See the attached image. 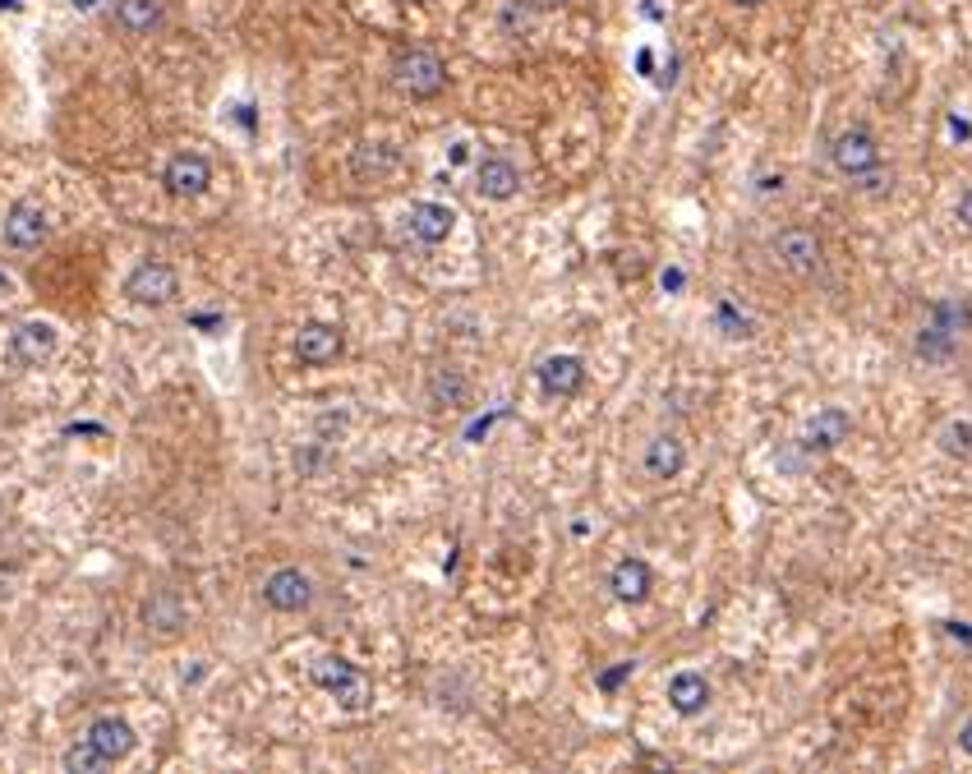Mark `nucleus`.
<instances>
[{
	"instance_id": "2",
	"label": "nucleus",
	"mask_w": 972,
	"mask_h": 774,
	"mask_svg": "<svg viewBox=\"0 0 972 774\" xmlns=\"http://www.w3.org/2000/svg\"><path fill=\"white\" fill-rule=\"evenodd\" d=\"M830 158H834V166H839L848 180H867V176H876V171H881V143H876V134H871V129H844L839 139H834Z\"/></svg>"
},
{
	"instance_id": "24",
	"label": "nucleus",
	"mask_w": 972,
	"mask_h": 774,
	"mask_svg": "<svg viewBox=\"0 0 972 774\" xmlns=\"http://www.w3.org/2000/svg\"><path fill=\"white\" fill-rule=\"evenodd\" d=\"M945 457H972V424H949L940 434Z\"/></svg>"
},
{
	"instance_id": "22",
	"label": "nucleus",
	"mask_w": 972,
	"mask_h": 774,
	"mask_svg": "<svg viewBox=\"0 0 972 774\" xmlns=\"http://www.w3.org/2000/svg\"><path fill=\"white\" fill-rule=\"evenodd\" d=\"M144 617H148L152 627H162V632H176V627H185V609H180V599L171 595V590L152 595V599H148V609H144Z\"/></svg>"
},
{
	"instance_id": "25",
	"label": "nucleus",
	"mask_w": 972,
	"mask_h": 774,
	"mask_svg": "<svg viewBox=\"0 0 972 774\" xmlns=\"http://www.w3.org/2000/svg\"><path fill=\"white\" fill-rule=\"evenodd\" d=\"M531 24V0H512V5H502V28L508 33H526Z\"/></svg>"
},
{
	"instance_id": "15",
	"label": "nucleus",
	"mask_w": 972,
	"mask_h": 774,
	"mask_svg": "<svg viewBox=\"0 0 972 774\" xmlns=\"http://www.w3.org/2000/svg\"><path fill=\"white\" fill-rule=\"evenodd\" d=\"M581 383H586V364L576 355H549L539 364V387L549 397H576Z\"/></svg>"
},
{
	"instance_id": "11",
	"label": "nucleus",
	"mask_w": 972,
	"mask_h": 774,
	"mask_svg": "<svg viewBox=\"0 0 972 774\" xmlns=\"http://www.w3.org/2000/svg\"><path fill=\"white\" fill-rule=\"evenodd\" d=\"M51 351H55V327L51 323H24V327H14L10 341H5V360L18 364V370L42 364Z\"/></svg>"
},
{
	"instance_id": "33",
	"label": "nucleus",
	"mask_w": 972,
	"mask_h": 774,
	"mask_svg": "<svg viewBox=\"0 0 972 774\" xmlns=\"http://www.w3.org/2000/svg\"><path fill=\"white\" fill-rule=\"evenodd\" d=\"M0 290H10V277H0Z\"/></svg>"
},
{
	"instance_id": "6",
	"label": "nucleus",
	"mask_w": 972,
	"mask_h": 774,
	"mask_svg": "<svg viewBox=\"0 0 972 774\" xmlns=\"http://www.w3.org/2000/svg\"><path fill=\"white\" fill-rule=\"evenodd\" d=\"M162 185L171 199H199V194L212 185V162L203 152H176L162 171Z\"/></svg>"
},
{
	"instance_id": "8",
	"label": "nucleus",
	"mask_w": 972,
	"mask_h": 774,
	"mask_svg": "<svg viewBox=\"0 0 972 774\" xmlns=\"http://www.w3.org/2000/svg\"><path fill=\"white\" fill-rule=\"evenodd\" d=\"M848 434H852V415L844 405H825V411H815V420L807 424V434L797 438V448L821 457V452H834L839 442H848Z\"/></svg>"
},
{
	"instance_id": "1",
	"label": "nucleus",
	"mask_w": 972,
	"mask_h": 774,
	"mask_svg": "<svg viewBox=\"0 0 972 774\" xmlns=\"http://www.w3.org/2000/svg\"><path fill=\"white\" fill-rule=\"evenodd\" d=\"M392 84H397L406 97H438L443 84H447V65L438 61L434 51L411 47V51H401V55H397Z\"/></svg>"
},
{
	"instance_id": "9",
	"label": "nucleus",
	"mask_w": 972,
	"mask_h": 774,
	"mask_svg": "<svg viewBox=\"0 0 972 774\" xmlns=\"http://www.w3.org/2000/svg\"><path fill=\"white\" fill-rule=\"evenodd\" d=\"M263 599L277 613H300V609H309V599H314V580L300 567H277L263 580Z\"/></svg>"
},
{
	"instance_id": "23",
	"label": "nucleus",
	"mask_w": 972,
	"mask_h": 774,
	"mask_svg": "<svg viewBox=\"0 0 972 774\" xmlns=\"http://www.w3.org/2000/svg\"><path fill=\"white\" fill-rule=\"evenodd\" d=\"M107 765H111V761H107L88 738H84V742H74V747L65 751V770H70V774H97V770H107Z\"/></svg>"
},
{
	"instance_id": "7",
	"label": "nucleus",
	"mask_w": 972,
	"mask_h": 774,
	"mask_svg": "<svg viewBox=\"0 0 972 774\" xmlns=\"http://www.w3.org/2000/svg\"><path fill=\"white\" fill-rule=\"evenodd\" d=\"M774 254H780V263L788 267V273H815L821 267V259H825V249H821V236L815 230H807V226H788V230H780L774 236Z\"/></svg>"
},
{
	"instance_id": "10",
	"label": "nucleus",
	"mask_w": 972,
	"mask_h": 774,
	"mask_svg": "<svg viewBox=\"0 0 972 774\" xmlns=\"http://www.w3.org/2000/svg\"><path fill=\"white\" fill-rule=\"evenodd\" d=\"M47 236H51V217H47V208H42V203L18 199V203L5 212V240H10L14 249H37Z\"/></svg>"
},
{
	"instance_id": "19",
	"label": "nucleus",
	"mask_w": 972,
	"mask_h": 774,
	"mask_svg": "<svg viewBox=\"0 0 972 774\" xmlns=\"http://www.w3.org/2000/svg\"><path fill=\"white\" fill-rule=\"evenodd\" d=\"M669 706H673L677 714H701V710L710 706V683H706V673H691V669L673 673V677H669Z\"/></svg>"
},
{
	"instance_id": "31",
	"label": "nucleus",
	"mask_w": 972,
	"mask_h": 774,
	"mask_svg": "<svg viewBox=\"0 0 972 774\" xmlns=\"http://www.w3.org/2000/svg\"><path fill=\"white\" fill-rule=\"evenodd\" d=\"M18 5H24V0H0V10H18Z\"/></svg>"
},
{
	"instance_id": "12",
	"label": "nucleus",
	"mask_w": 972,
	"mask_h": 774,
	"mask_svg": "<svg viewBox=\"0 0 972 774\" xmlns=\"http://www.w3.org/2000/svg\"><path fill=\"white\" fill-rule=\"evenodd\" d=\"M341 346H346V337L333 323H304L296 333V355H300V364H314V370L319 364H333L341 355Z\"/></svg>"
},
{
	"instance_id": "28",
	"label": "nucleus",
	"mask_w": 972,
	"mask_h": 774,
	"mask_svg": "<svg viewBox=\"0 0 972 774\" xmlns=\"http://www.w3.org/2000/svg\"><path fill=\"white\" fill-rule=\"evenodd\" d=\"M959 747H963V751H968V757H972V720H968V724L959 728Z\"/></svg>"
},
{
	"instance_id": "20",
	"label": "nucleus",
	"mask_w": 972,
	"mask_h": 774,
	"mask_svg": "<svg viewBox=\"0 0 972 774\" xmlns=\"http://www.w3.org/2000/svg\"><path fill=\"white\" fill-rule=\"evenodd\" d=\"M397 166H401V152L392 143H364V148H356V158H351V176L369 185V180L392 176Z\"/></svg>"
},
{
	"instance_id": "4",
	"label": "nucleus",
	"mask_w": 972,
	"mask_h": 774,
	"mask_svg": "<svg viewBox=\"0 0 972 774\" xmlns=\"http://www.w3.org/2000/svg\"><path fill=\"white\" fill-rule=\"evenodd\" d=\"M125 296L134 304H171L180 296V277L171 263H139L125 277Z\"/></svg>"
},
{
	"instance_id": "5",
	"label": "nucleus",
	"mask_w": 972,
	"mask_h": 774,
	"mask_svg": "<svg viewBox=\"0 0 972 774\" xmlns=\"http://www.w3.org/2000/svg\"><path fill=\"white\" fill-rule=\"evenodd\" d=\"M963 323H968V309L963 304H936V319H931L926 327H922V337H918V355H926V360H949L955 355V341H959V333H963Z\"/></svg>"
},
{
	"instance_id": "26",
	"label": "nucleus",
	"mask_w": 972,
	"mask_h": 774,
	"mask_svg": "<svg viewBox=\"0 0 972 774\" xmlns=\"http://www.w3.org/2000/svg\"><path fill=\"white\" fill-rule=\"evenodd\" d=\"M955 212H959V226H963V230H972V189H963V199H959V208H955Z\"/></svg>"
},
{
	"instance_id": "16",
	"label": "nucleus",
	"mask_w": 972,
	"mask_h": 774,
	"mask_svg": "<svg viewBox=\"0 0 972 774\" xmlns=\"http://www.w3.org/2000/svg\"><path fill=\"white\" fill-rule=\"evenodd\" d=\"M406 222H411V236H415V240H424V245H443L447 236H452V226H457V212L447 208V203H415Z\"/></svg>"
},
{
	"instance_id": "32",
	"label": "nucleus",
	"mask_w": 972,
	"mask_h": 774,
	"mask_svg": "<svg viewBox=\"0 0 972 774\" xmlns=\"http://www.w3.org/2000/svg\"><path fill=\"white\" fill-rule=\"evenodd\" d=\"M733 5H743V10H756V5H761V0H733Z\"/></svg>"
},
{
	"instance_id": "18",
	"label": "nucleus",
	"mask_w": 972,
	"mask_h": 774,
	"mask_svg": "<svg viewBox=\"0 0 972 774\" xmlns=\"http://www.w3.org/2000/svg\"><path fill=\"white\" fill-rule=\"evenodd\" d=\"M687 466V442L677 434H659L650 448H646V471L650 479H677Z\"/></svg>"
},
{
	"instance_id": "13",
	"label": "nucleus",
	"mask_w": 972,
	"mask_h": 774,
	"mask_svg": "<svg viewBox=\"0 0 972 774\" xmlns=\"http://www.w3.org/2000/svg\"><path fill=\"white\" fill-rule=\"evenodd\" d=\"M88 742L102 751V757L115 765V761H125L134 747H139V738H134V728L125 724V720H115V714H102V720H92L88 724Z\"/></svg>"
},
{
	"instance_id": "14",
	"label": "nucleus",
	"mask_w": 972,
	"mask_h": 774,
	"mask_svg": "<svg viewBox=\"0 0 972 774\" xmlns=\"http://www.w3.org/2000/svg\"><path fill=\"white\" fill-rule=\"evenodd\" d=\"M475 180H479L475 189L484 194V199H494V203H508V199H516V194H521V171L508 158H484L479 171H475Z\"/></svg>"
},
{
	"instance_id": "21",
	"label": "nucleus",
	"mask_w": 972,
	"mask_h": 774,
	"mask_svg": "<svg viewBox=\"0 0 972 774\" xmlns=\"http://www.w3.org/2000/svg\"><path fill=\"white\" fill-rule=\"evenodd\" d=\"M166 18L162 0H115V24L125 33H152Z\"/></svg>"
},
{
	"instance_id": "3",
	"label": "nucleus",
	"mask_w": 972,
	"mask_h": 774,
	"mask_svg": "<svg viewBox=\"0 0 972 774\" xmlns=\"http://www.w3.org/2000/svg\"><path fill=\"white\" fill-rule=\"evenodd\" d=\"M314 683H319L327 696H337V701H341L346 710H360V706L369 701V683H364V673H360L356 664L337 660V654H327V660H319V664H314Z\"/></svg>"
},
{
	"instance_id": "27",
	"label": "nucleus",
	"mask_w": 972,
	"mask_h": 774,
	"mask_svg": "<svg viewBox=\"0 0 972 774\" xmlns=\"http://www.w3.org/2000/svg\"><path fill=\"white\" fill-rule=\"evenodd\" d=\"M632 669H636V664H622V669H613V673H605V677H599V683H605V687H618V683H622V677H627Z\"/></svg>"
},
{
	"instance_id": "17",
	"label": "nucleus",
	"mask_w": 972,
	"mask_h": 774,
	"mask_svg": "<svg viewBox=\"0 0 972 774\" xmlns=\"http://www.w3.org/2000/svg\"><path fill=\"white\" fill-rule=\"evenodd\" d=\"M650 567L640 563V558H618L613 572H609V590L622 599V604H640V599L650 595Z\"/></svg>"
},
{
	"instance_id": "30",
	"label": "nucleus",
	"mask_w": 972,
	"mask_h": 774,
	"mask_svg": "<svg viewBox=\"0 0 972 774\" xmlns=\"http://www.w3.org/2000/svg\"><path fill=\"white\" fill-rule=\"evenodd\" d=\"M70 5H74V10H92V5H97V0H70Z\"/></svg>"
},
{
	"instance_id": "29",
	"label": "nucleus",
	"mask_w": 972,
	"mask_h": 774,
	"mask_svg": "<svg viewBox=\"0 0 972 774\" xmlns=\"http://www.w3.org/2000/svg\"><path fill=\"white\" fill-rule=\"evenodd\" d=\"M568 0H531V10H562Z\"/></svg>"
}]
</instances>
